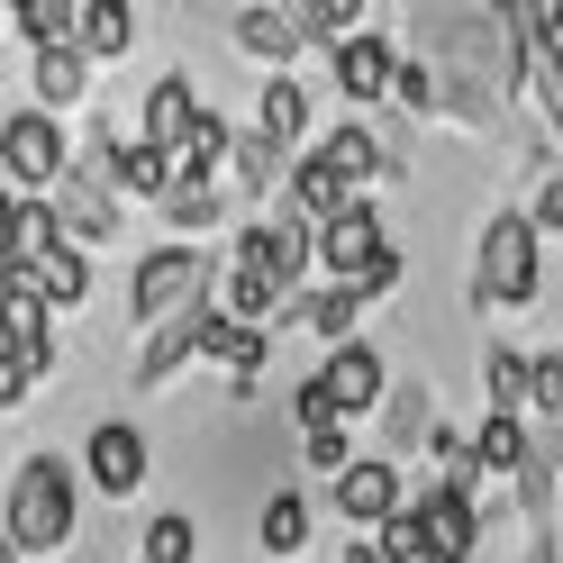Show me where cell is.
<instances>
[{
	"instance_id": "6da1fadb",
	"label": "cell",
	"mask_w": 563,
	"mask_h": 563,
	"mask_svg": "<svg viewBox=\"0 0 563 563\" xmlns=\"http://www.w3.org/2000/svg\"><path fill=\"white\" fill-rule=\"evenodd\" d=\"M0 518H10V545H19V554H64V545H74V464L27 454Z\"/></svg>"
},
{
	"instance_id": "7a4b0ae2",
	"label": "cell",
	"mask_w": 563,
	"mask_h": 563,
	"mask_svg": "<svg viewBox=\"0 0 563 563\" xmlns=\"http://www.w3.org/2000/svg\"><path fill=\"white\" fill-rule=\"evenodd\" d=\"M473 291L490 309H527V300H537V219H527V209H500V219L482 228Z\"/></svg>"
},
{
	"instance_id": "3957f363",
	"label": "cell",
	"mask_w": 563,
	"mask_h": 563,
	"mask_svg": "<svg viewBox=\"0 0 563 563\" xmlns=\"http://www.w3.org/2000/svg\"><path fill=\"white\" fill-rule=\"evenodd\" d=\"M0 164H10L19 191L46 200L64 173H74V136H64V119H46V110H19V119H0Z\"/></svg>"
},
{
	"instance_id": "277c9868",
	"label": "cell",
	"mask_w": 563,
	"mask_h": 563,
	"mask_svg": "<svg viewBox=\"0 0 563 563\" xmlns=\"http://www.w3.org/2000/svg\"><path fill=\"white\" fill-rule=\"evenodd\" d=\"M209 282H219V273L200 264V245H164V255H146V264H136L128 309H136L146 328H164V319H183L191 300H209Z\"/></svg>"
},
{
	"instance_id": "5b68a950",
	"label": "cell",
	"mask_w": 563,
	"mask_h": 563,
	"mask_svg": "<svg viewBox=\"0 0 563 563\" xmlns=\"http://www.w3.org/2000/svg\"><path fill=\"white\" fill-rule=\"evenodd\" d=\"M46 219H55L64 245H100V236H119V200H110V183H100V155L74 164V173L46 191Z\"/></svg>"
},
{
	"instance_id": "8992f818",
	"label": "cell",
	"mask_w": 563,
	"mask_h": 563,
	"mask_svg": "<svg viewBox=\"0 0 563 563\" xmlns=\"http://www.w3.org/2000/svg\"><path fill=\"white\" fill-rule=\"evenodd\" d=\"M382 255H391V236H382L373 200H355L345 219H328V228H319V273H328V282H345V291H364Z\"/></svg>"
},
{
	"instance_id": "52a82bcc",
	"label": "cell",
	"mask_w": 563,
	"mask_h": 563,
	"mask_svg": "<svg viewBox=\"0 0 563 563\" xmlns=\"http://www.w3.org/2000/svg\"><path fill=\"white\" fill-rule=\"evenodd\" d=\"M418 527H428V554H437V563L482 554V500H473V490H454V482L418 490Z\"/></svg>"
},
{
	"instance_id": "ba28073f",
	"label": "cell",
	"mask_w": 563,
	"mask_h": 563,
	"mask_svg": "<svg viewBox=\"0 0 563 563\" xmlns=\"http://www.w3.org/2000/svg\"><path fill=\"white\" fill-rule=\"evenodd\" d=\"M336 509L355 518V527H373V537H382V527H391V518L409 509V500H400V464H391V454H364V464L336 482Z\"/></svg>"
},
{
	"instance_id": "9c48e42d",
	"label": "cell",
	"mask_w": 563,
	"mask_h": 563,
	"mask_svg": "<svg viewBox=\"0 0 563 563\" xmlns=\"http://www.w3.org/2000/svg\"><path fill=\"white\" fill-rule=\"evenodd\" d=\"M82 464H91V482L110 490V500H128V490L146 482V437H136L128 418H100V428H91V454H82Z\"/></svg>"
},
{
	"instance_id": "30bf717a",
	"label": "cell",
	"mask_w": 563,
	"mask_h": 563,
	"mask_svg": "<svg viewBox=\"0 0 563 563\" xmlns=\"http://www.w3.org/2000/svg\"><path fill=\"white\" fill-rule=\"evenodd\" d=\"M364 191L355 183H345V173L319 155V146H309L300 164H291V219H309V228H328V219H345V209H355Z\"/></svg>"
},
{
	"instance_id": "8fae6325",
	"label": "cell",
	"mask_w": 563,
	"mask_h": 563,
	"mask_svg": "<svg viewBox=\"0 0 563 563\" xmlns=\"http://www.w3.org/2000/svg\"><path fill=\"white\" fill-rule=\"evenodd\" d=\"M100 183H110V200H164L173 191V155H155L146 136H136V146H110L100 155Z\"/></svg>"
},
{
	"instance_id": "7c38bea8",
	"label": "cell",
	"mask_w": 563,
	"mask_h": 563,
	"mask_svg": "<svg viewBox=\"0 0 563 563\" xmlns=\"http://www.w3.org/2000/svg\"><path fill=\"white\" fill-rule=\"evenodd\" d=\"M400 46L391 37H355V46H336V82H345V100H382V91H400Z\"/></svg>"
},
{
	"instance_id": "4fadbf2b",
	"label": "cell",
	"mask_w": 563,
	"mask_h": 563,
	"mask_svg": "<svg viewBox=\"0 0 563 563\" xmlns=\"http://www.w3.org/2000/svg\"><path fill=\"white\" fill-rule=\"evenodd\" d=\"M200 110H209V100H191V74H164V82L146 91V146H155V155H183V136H191Z\"/></svg>"
},
{
	"instance_id": "5bb4252c",
	"label": "cell",
	"mask_w": 563,
	"mask_h": 563,
	"mask_svg": "<svg viewBox=\"0 0 563 563\" xmlns=\"http://www.w3.org/2000/svg\"><path fill=\"white\" fill-rule=\"evenodd\" d=\"M319 382H328V400H336L345 418H355V409H373V400H382V355L355 336V345H336V355L319 364Z\"/></svg>"
},
{
	"instance_id": "9a60e30c",
	"label": "cell",
	"mask_w": 563,
	"mask_h": 563,
	"mask_svg": "<svg viewBox=\"0 0 563 563\" xmlns=\"http://www.w3.org/2000/svg\"><path fill=\"white\" fill-rule=\"evenodd\" d=\"M27 82H37V110L55 119V110H74V100L91 91V55H82V46H55V55L27 64Z\"/></svg>"
},
{
	"instance_id": "2e32d148",
	"label": "cell",
	"mask_w": 563,
	"mask_h": 563,
	"mask_svg": "<svg viewBox=\"0 0 563 563\" xmlns=\"http://www.w3.org/2000/svg\"><path fill=\"white\" fill-rule=\"evenodd\" d=\"M319 155H328L355 191H373V183H391V173H400V155H382V136H373V128H336Z\"/></svg>"
},
{
	"instance_id": "e0dca14e",
	"label": "cell",
	"mask_w": 563,
	"mask_h": 563,
	"mask_svg": "<svg viewBox=\"0 0 563 563\" xmlns=\"http://www.w3.org/2000/svg\"><path fill=\"white\" fill-rule=\"evenodd\" d=\"M236 46L255 55V64H291L309 46V27H300V10H245L236 19Z\"/></svg>"
},
{
	"instance_id": "ac0fdd59",
	"label": "cell",
	"mask_w": 563,
	"mask_h": 563,
	"mask_svg": "<svg viewBox=\"0 0 563 563\" xmlns=\"http://www.w3.org/2000/svg\"><path fill=\"white\" fill-rule=\"evenodd\" d=\"M473 454H482V473H527V464H537V445H527V418H518V409H490L482 428H473Z\"/></svg>"
},
{
	"instance_id": "d6986e66",
	"label": "cell",
	"mask_w": 563,
	"mask_h": 563,
	"mask_svg": "<svg viewBox=\"0 0 563 563\" xmlns=\"http://www.w3.org/2000/svg\"><path fill=\"white\" fill-rule=\"evenodd\" d=\"M255 128L273 136V146H282V155H291V146H300V136H309V91H300L291 74H264V110H255Z\"/></svg>"
},
{
	"instance_id": "ffe728a7",
	"label": "cell",
	"mask_w": 563,
	"mask_h": 563,
	"mask_svg": "<svg viewBox=\"0 0 563 563\" xmlns=\"http://www.w3.org/2000/svg\"><path fill=\"white\" fill-rule=\"evenodd\" d=\"M155 209H164V228H183V236H200L209 219H228V200H219V183H200V173H173V191H164Z\"/></svg>"
},
{
	"instance_id": "44dd1931",
	"label": "cell",
	"mask_w": 563,
	"mask_h": 563,
	"mask_svg": "<svg viewBox=\"0 0 563 563\" xmlns=\"http://www.w3.org/2000/svg\"><path fill=\"white\" fill-rule=\"evenodd\" d=\"M19 37L37 46V55L82 46V10H74V0H19Z\"/></svg>"
},
{
	"instance_id": "7402d4cb",
	"label": "cell",
	"mask_w": 563,
	"mask_h": 563,
	"mask_svg": "<svg viewBox=\"0 0 563 563\" xmlns=\"http://www.w3.org/2000/svg\"><path fill=\"white\" fill-rule=\"evenodd\" d=\"M128 46H136L128 0H82V55H128Z\"/></svg>"
},
{
	"instance_id": "603a6c76",
	"label": "cell",
	"mask_w": 563,
	"mask_h": 563,
	"mask_svg": "<svg viewBox=\"0 0 563 563\" xmlns=\"http://www.w3.org/2000/svg\"><path fill=\"white\" fill-rule=\"evenodd\" d=\"M255 537H264V554H300L309 545V500L300 490H273L264 518H255Z\"/></svg>"
},
{
	"instance_id": "cb8c5ba5",
	"label": "cell",
	"mask_w": 563,
	"mask_h": 563,
	"mask_svg": "<svg viewBox=\"0 0 563 563\" xmlns=\"http://www.w3.org/2000/svg\"><path fill=\"white\" fill-rule=\"evenodd\" d=\"M200 554V518L191 509H155L146 518V554H136V563H191Z\"/></svg>"
},
{
	"instance_id": "d4e9b609",
	"label": "cell",
	"mask_w": 563,
	"mask_h": 563,
	"mask_svg": "<svg viewBox=\"0 0 563 563\" xmlns=\"http://www.w3.org/2000/svg\"><path fill=\"white\" fill-rule=\"evenodd\" d=\"M355 309H364V291H345V282H328V291L309 300V328L328 336V355H336V345H355Z\"/></svg>"
},
{
	"instance_id": "484cf974",
	"label": "cell",
	"mask_w": 563,
	"mask_h": 563,
	"mask_svg": "<svg viewBox=\"0 0 563 563\" xmlns=\"http://www.w3.org/2000/svg\"><path fill=\"white\" fill-rule=\"evenodd\" d=\"M282 164H291V155H282L264 128H245V136H236V191H264V183H282Z\"/></svg>"
},
{
	"instance_id": "4316f807",
	"label": "cell",
	"mask_w": 563,
	"mask_h": 563,
	"mask_svg": "<svg viewBox=\"0 0 563 563\" xmlns=\"http://www.w3.org/2000/svg\"><path fill=\"white\" fill-rule=\"evenodd\" d=\"M527 364H537V355H518V345H490V355H482L490 409H518V400H527Z\"/></svg>"
},
{
	"instance_id": "83f0119b",
	"label": "cell",
	"mask_w": 563,
	"mask_h": 563,
	"mask_svg": "<svg viewBox=\"0 0 563 563\" xmlns=\"http://www.w3.org/2000/svg\"><path fill=\"white\" fill-rule=\"evenodd\" d=\"M527 91H537V110L563 128V46H527Z\"/></svg>"
},
{
	"instance_id": "f1b7e54d",
	"label": "cell",
	"mask_w": 563,
	"mask_h": 563,
	"mask_svg": "<svg viewBox=\"0 0 563 563\" xmlns=\"http://www.w3.org/2000/svg\"><path fill=\"white\" fill-rule=\"evenodd\" d=\"M391 100H400L409 119H437L445 110V74H437V64H400V91Z\"/></svg>"
},
{
	"instance_id": "f546056e",
	"label": "cell",
	"mask_w": 563,
	"mask_h": 563,
	"mask_svg": "<svg viewBox=\"0 0 563 563\" xmlns=\"http://www.w3.org/2000/svg\"><path fill=\"white\" fill-rule=\"evenodd\" d=\"M291 418H300V445H309V437H336V428H345V409L328 400V382H319V373L300 382V400H291Z\"/></svg>"
},
{
	"instance_id": "4dcf8cb0",
	"label": "cell",
	"mask_w": 563,
	"mask_h": 563,
	"mask_svg": "<svg viewBox=\"0 0 563 563\" xmlns=\"http://www.w3.org/2000/svg\"><path fill=\"white\" fill-rule=\"evenodd\" d=\"M373 554H382V563H428V527H418V500L373 537Z\"/></svg>"
},
{
	"instance_id": "1f68e13d",
	"label": "cell",
	"mask_w": 563,
	"mask_h": 563,
	"mask_svg": "<svg viewBox=\"0 0 563 563\" xmlns=\"http://www.w3.org/2000/svg\"><path fill=\"white\" fill-rule=\"evenodd\" d=\"M527 409L563 428V355H537V364H527Z\"/></svg>"
},
{
	"instance_id": "d6a6232c",
	"label": "cell",
	"mask_w": 563,
	"mask_h": 563,
	"mask_svg": "<svg viewBox=\"0 0 563 563\" xmlns=\"http://www.w3.org/2000/svg\"><path fill=\"white\" fill-rule=\"evenodd\" d=\"M437 437H445V428L428 418V400H418V391L391 400V445H400V454H409V445H437Z\"/></svg>"
},
{
	"instance_id": "836d02e7",
	"label": "cell",
	"mask_w": 563,
	"mask_h": 563,
	"mask_svg": "<svg viewBox=\"0 0 563 563\" xmlns=\"http://www.w3.org/2000/svg\"><path fill=\"white\" fill-rule=\"evenodd\" d=\"M37 382H46V364H27V355H0V409H10V400H27Z\"/></svg>"
},
{
	"instance_id": "e575fe53",
	"label": "cell",
	"mask_w": 563,
	"mask_h": 563,
	"mask_svg": "<svg viewBox=\"0 0 563 563\" xmlns=\"http://www.w3.org/2000/svg\"><path fill=\"white\" fill-rule=\"evenodd\" d=\"M527 219H537V236H563V173L537 191V209H527Z\"/></svg>"
},
{
	"instance_id": "d590c367",
	"label": "cell",
	"mask_w": 563,
	"mask_h": 563,
	"mask_svg": "<svg viewBox=\"0 0 563 563\" xmlns=\"http://www.w3.org/2000/svg\"><path fill=\"white\" fill-rule=\"evenodd\" d=\"M400 282H409V255H400V245H391V255L373 264V282H364V300H382V291H400Z\"/></svg>"
},
{
	"instance_id": "8d00e7d4",
	"label": "cell",
	"mask_w": 563,
	"mask_h": 563,
	"mask_svg": "<svg viewBox=\"0 0 563 563\" xmlns=\"http://www.w3.org/2000/svg\"><path fill=\"white\" fill-rule=\"evenodd\" d=\"M336 563H382V554H373V545H345V554H336Z\"/></svg>"
},
{
	"instance_id": "74e56055",
	"label": "cell",
	"mask_w": 563,
	"mask_h": 563,
	"mask_svg": "<svg viewBox=\"0 0 563 563\" xmlns=\"http://www.w3.org/2000/svg\"><path fill=\"white\" fill-rule=\"evenodd\" d=\"M10 554H19V545H10V518H0V563H10Z\"/></svg>"
},
{
	"instance_id": "f35d334b",
	"label": "cell",
	"mask_w": 563,
	"mask_h": 563,
	"mask_svg": "<svg viewBox=\"0 0 563 563\" xmlns=\"http://www.w3.org/2000/svg\"><path fill=\"white\" fill-rule=\"evenodd\" d=\"M518 563H554V554H545V545H537V554H518Z\"/></svg>"
}]
</instances>
